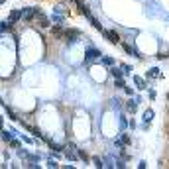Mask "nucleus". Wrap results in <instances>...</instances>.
I'll return each instance as SVG.
<instances>
[{
    "mask_svg": "<svg viewBox=\"0 0 169 169\" xmlns=\"http://www.w3.org/2000/svg\"><path fill=\"white\" fill-rule=\"evenodd\" d=\"M38 12H39V8H34V6H30V8H22V20H26V22H32V20H35Z\"/></svg>",
    "mask_w": 169,
    "mask_h": 169,
    "instance_id": "obj_2",
    "label": "nucleus"
},
{
    "mask_svg": "<svg viewBox=\"0 0 169 169\" xmlns=\"http://www.w3.org/2000/svg\"><path fill=\"white\" fill-rule=\"evenodd\" d=\"M120 69L124 71V75H128V73H132V67H130V65H126V63H122V65H120Z\"/></svg>",
    "mask_w": 169,
    "mask_h": 169,
    "instance_id": "obj_22",
    "label": "nucleus"
},
{
    "mask_svg": "<svg viewBox=\"0 0 169 169\" xmlns=\"http://www.w3.org/2000/svg\"><path fill=\"white\" fill-rule=\"evenodd\" d=\"M2 124H4V122H2V116H0V130H2Z\"/></svg>",
    "mask_w": 169,
    "mask_h": 169,
    "instance_id": "obj_29",
    "label": "nucleus"
},
{
    "mask_svg": "<svg viewBox=\"0 0 169 169\" xmlns=\"http://www.w3.org/2000/svg\"><path fill=\"white\" fill-rule=\"evenodd\" d=\"M126 112H130V114L138 112V100H128L126 102Z\"/></svg>",
    "mask_w": 169,
    "mask_h": 169,
    "instance_id": "obj_5",
    "label": "nucleus"
},
{
    "mask_svg": "<svg viewBox=\"0 0 169 169\" xmlns=\"http://www.w3.org/2000/svg\"><path fill=\"white\" fill-rule=\"evenodd\" d=\"M77 38H81L79 30H63L59 39H63V42H67V43H73V42H77Z\"/></svg>",
    "mask_w": 169,
    "mask_h": 169,
    "instance_id": "obj_1",
    "label": "nucleus"
},
{
    "mask_svg": "<svg viewBox=\"0 0 169 169\" xmlns=\"http://www.w3.org/2000/svg\"><path fill=\"white\" fill-rule=\"evenodd\" d=\"M100 61H102V65H106V67H112V65H114V59H112V57H108V55H104Z\"/></svg>",
    "mask_w": 169,
    "mask_h": 169,
    "instance_id": "obj_17",
    "label": "nucleus"
},
{
    "mask_svg": "<svg viewBox=\"0 0 169 169\" xmlns=\"http://www.w3.org/2000/svg\"><path fill=\"white\" fill-rule=\"evenodd\" d=\"M12 28H14V24H12L10 20H2V22H0V34H2V32H12Z\"/></svg>",
    "mask_w": 169,
    "mask_h": 169,
    "instance_id": "obj_7",
    "label": "nucleus"
},
{
    "mask_svg": "<svg viewBox=\"0 0 169 169\" xmlns=\"http://www.w3.org/2000/svg\"><path fill=\"white\" fill-rule=\"evenodd\" d=\"M35 20H38V22H39V26H42V28H47V26H49V20L45 18V14H43L42 10L38 12V16H35Z\"/></svg>",
    "mask_w": 169,
    "mask_h": 169,
    "instance_id": "obj_6",
    "label": "nucleus"
},
{
    "mask_svg": "<svg viewBox=\"0 0 169 169\" xmlns=\"http://www.w3.org/2000/svg\"><path fill=\"white\" fill-rule=\"evenodd\" d=\"M151 120H154V110H151V108H147L146 112H144V122H146V124H150Z\"/></svg>",
    "mask_w": 169,
    "mask_h": 169,
    "instance_id": "obj_11",
    "label": "nucleus"
},
{
    "mask_svg": "<svg viewBox=\"0 0 169 169\" xmlns=\"http://www.w3.org/2000/svg\"><path fill=\"white\" fill-rule=\"evenodd\" d=\"M114 86H116V89H124V86H126L124 79H114Z\"/></svg>",
    "mask_w": 169,
    "mask_h": 169,
    "instance_id": "obj_20",
    "label": "nucleus"
},
{
    "mask_svg": "<svg viewBox=\"0 0 169 169\" xmlns=\"http://www.w3.org/2000/svg\"><path fill=\"white\" fill-rule=\"evenodd\" d=\"M0 140H2V142H10V140H12V132L2 130V132H0Z\"/></svg>",
    "mask_w": 169,
    "mask_h": 169,
    "instance_id": "obj_15",
    "label": "nucleus"
},
{
    "mask_svg": "<svg viewBox=\"0 0 169 169\" xmlns=\"http://www.w3.org/2000/svg\"><path fill=\"white\" fill-rule=\"evenodd\" d=\"M47 165L51 167V169H55V167H59V163H57V161H53V159L49 157V159H47Z\"/></svg>",
    "mask_w": 169,
    "mask_h": 169,
    "instance_id": "obj_23",
    "label": "nucleus"
},
{
    "mask_svg": "<svg viewBox=\"0 0 169 169\" xmlns=\"http://www.w3.org/2000/svg\"><path fill=\"white\" fill-rule=\"evenodd\" d=\"M122 144H124V146H130V144H132V138H130V136H128V134H122Z\"/></svg>",
    "mask_w": 169,
    "mask_h": 169,
    "instance_id": "obj_21",
    "label": "nucleus"
},
{
    "mask_svg": "<svg viewBox=\"0 0 169 169\" xmlns=\"http://www.w3.org/2000/svg\"><path fill=\"white\" fill-rule=\"evenodd\" d=\"M53 22H57V24H61V22H63V16H53Z\"/></svg>",
    "mask_w": 169,
    "mask_h": 169,
    "instance_id": "obj_28",
    "label": "nucleus"
},
{
    "mask_svg": "<svg viewBox=\"0 0 169 169\" xmlns=\"http://www.w3.org/2000/svg\"><path fill=\"white\" fill-rule=\"evenodd\" d=\"M89 20H90V24H93V28L94 30H98V32H102V24L98 22L96 18H94V16H89Z\"/></svg>",
    "mask_w": 169,
    "mask_h": 169,
    "instance_id": "obj_13",
    "label": "nucleus"
},
{
    "mask_svg": "<svg viewBox=\"0 0 169 169\" xmlns=\"http://www.w3.org/2000/svg\"><path fill=\"white\" fill-rule=\"evenodd\" d=\"M4 2H6V0H0V4H4Z\"/></svg>",
    "mask_w": 169,
    "mask_h": 169,
    "instance_id": "obj_30",
    "label": "nucleus"
},
{
    "mask_svg": "<svg viewBox=\"0 0 169 169\" xmlns=\"http://www.w3.org/2000/svg\"><path fill=\"white\" fill-rule=\"evenodd\" d=\"M61 34H63V28H61L59 24L51 28V35H53V38H57V39H59V38H61Z\"/></svg>",
    "mask_w": 169,
    "mask_h": 169,
    "instance_id": "obj_10",
    "label": "nucleus"
},
{
    "mask_svg": "<svg viewBox=\"0 0 169 169\" xmlns=\"http://www.w3.org/2000/svg\"><path fill=\"white\" fill-rule=\"evenodd\" d=\"M20 18H22V10H12V12H10V16H8V20H10L12 24L18 22Z\"/></svg>",
    "mask_w": 169,
    "mask_h": 169,
    "instance_id": "obj_9",
    "label": "nucleus"
},
{
    "mask_svg": "<svg viewBox=\"0 0 169 169\" xmlns=\"http://www.w3.org/2000/svg\"><path fill=\"white\" fill-rule=\"evenodd\" d=\"M114 146L120 150V147H124V144H122V140H114Z\"/></svg>",
    "mask_w": 169,
    "mask_h": 169,
    "instance_id": "obj_26",
    "label": "nucleus"
},
{
    "mask_svg": "<svg viewBox=\"0 0 169 169\" xmlns=\"http://www.w3.org/2000/svg\"><path fill=\"white\" fill-rule=\"evenodd\" d=\"M110 75H112L114 79H122V77H124V71H120L118 67H112L110 69Z\"/></svg>",
    "mask_w": 169,
    "mask_h": 169,
    "instance_id": "obj_12",
    "label": "nucleus"
},
{
    "mask_svg": "<svg viewBox=\"0 0 169 169\" xmlns=\"http://www.w3.org/2000/svg\"><path fill=\"white\" fill-rule=\"evenodd\" d=\"M45 142L49 144V147H51L53 151H63V147H61V146H59V144H57V142H53V140H45Z\"/></svg>",
    "mask_w": 169,
    "mask_h": 169,
    "instance_id": "obj_16",
    "label": "nucleus"
},
{
    "mask_svg": "<svg viewBox=\"0 0 169 169\" xmlns=\"http://www.w3.org/2000/svg\"><path fill=\"white\" fill-rule=\"evenodd\" d=\"M102 35H104L110 43H120V34H118L116 30H102Z\"/></svg>",
    "mask_w": 169,
    "mask_h": 169,
    "instance_id": "obj_4",
    "label": "nucleus"
},
{
    "mask_svg": "<svg viewBox=\"0 0 169 169\" xmlns=\"http://www.w3.org/2000/svg\"><path fill=\"white\" fill-rule=\"evenodd\" d=\"M77 155H79V159H83L85 163L89 161V155H86V151H85V150H79V147H77Z\"/></svg>",
    "mask_w": 169,
    "mask_h": 169,
    "instance_id": "obj_19",
    "label": "nucleus"
},
{
    "mask_svg": "<svg viewBox=\"0 0 169 169\" xmlns=\"http://www.w3.org/2000/svg\"><path fill=\"white\" fill-rule=\"evenodd\" d=\"M100 55H102V51H100V49H94V47H90V49H86V53H85V59H86V63H93V61L100 59Z\"/></svg>",
    "mask_w": 169,
    "mask_h": 169,
    "instance_id": "obj_3",
    "label": "nucleus"
},
{
    "mask_svg": "<svg viewBox=\"0 0 169 169\" xmlns=\"http://www.w3.org/2000/svg\"><path fill=\"white\" fill-rule=\"evenodd\" d=\"M124 93L128 94V96H134V90H132V89H128V86H124Z\"/></svg>",
    "mask_w": 169,
    "mask_h": 169,
    "instance_id": "obj_27",
    "label": "nucleus"
},
{
    "mask_svg": "<svg viewBox=\"0 0 169 169\" xmlns=\"http://www.w3.org/2000/svg\"><path fill=\"white\" fill-rule=\"evenodd\" d=\"M8 144H10V147H20V142H18V140H14V138H12Z\"/></svg>",
    "mask_w": 169,
    "mask_h": 169,
    "instance_id": "obj_25",
    "label": "nucleus"
},
{
    "mask_svg": "<svg viewBox=\"0 0 169 169\" xmlns=\"http://www.w3.org/2000/svg\"><path fill=\"white\" fill-rule=\"evenodd\" d=\"M147 77H151V79H159V77H161V75H159V69H150V71H147Z\"/></svg>",
    "mask_w": 169,
    "mask_h": 169,
    "instance_id": "obj_18",
    "label": "nucleus"
},
{
    "mask_svg": "<svg viewBox=\"0 0 169 169\" xmlns=\"http://www.w3.org/2000/svg\"><path fill=\"white\" fill-rule=\"evenodd\" d=\"M134 83L138 85V89H142V90H144V89H147V83L142 79V77H134Z\"/></svg>",
    "mask_w": 169,
    "mask_h": 169,
    "instance_id": "obj_14",
    "label": "nucleus"
},
{
    "mask_svg": "<svg viewBox=\"0 0 169 169\" xmlns=\"http://www.w3.org/2000/svg\"><path fill=\"white\" fill-rule=\"evenodd\" d=\"M124 51L128 53V55H134V57H138V59H142V55H140V53L136 51V47H132L130 43H124Z\"/></svg>",
    "mask_w": 169,
    "mask_h": 169,
    "instance_id": "obj_8",
    "label": "nucleus"
},
{
    "mask_svg": "<svg viewBox=\"0 0 169 169\" xmlns=\"http://www.w3.org/2000/svg\"><path fill=\"white\" fill-rule=\"evenodd\" d=\"M93 163H94V167H98V169H100V167H104V165H102V161H100L98 157H93Z\"/></svg>",
    "mask_w": 169,
    "mask_h": 169,
    "instance_id": "obj_24",
    "label": "nucleus"
}]
</instances>
